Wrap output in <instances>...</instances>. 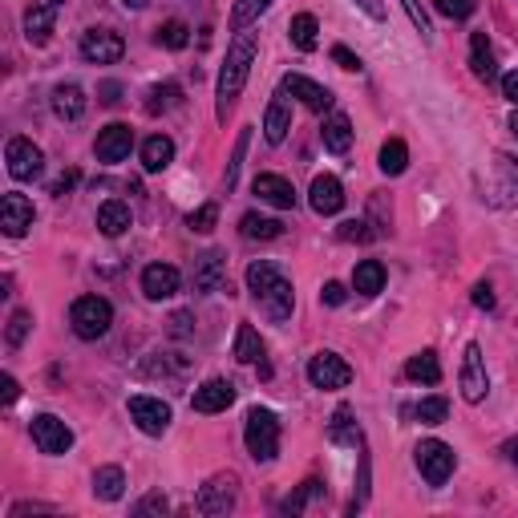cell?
I'll list each match as a JSON object with an SVG mask.
<instances>
[{
  "label": "cell",
  "instance_id": "4dcf8cb0",
  "mask_svg": "<svg viewBox=\"0 0 518 518\" xmlns=\"http://www.w3.org/2000/svg\"><path fill=\"white\" fill-rule=\"evenodd\" d=\"M320 134H325V146L333 150V154H344V150L352 146V122H349L344 114H333V118H328Z\"/></svg>",
  "mask_w": 518,
  "mask_h": 518
},
{
  "label": "cell",
  "instance_id": "74e56055",
  "mask_svg": "<svg viewBox=\"0 0 518 518\" xmlns=\"http://www.w3.org/2000/svg\"><path fill=\"white\" fill-rule=\"evenodd\" d=\"M272 0H235V9H231V29H247L251 21H259V12H267Z\"/></svg>",
  "mask_w": 518,
  "mask_h": 518
},
{
  "label": "cell",
  "instance_id": "8fae6325",
  "mask_svg": "<svg viewBox=\"0 0 518 518\" xmlns=\"http://www.w3.org/2000/svg\"><path fill=\"white\" fill-rule=\"evenodd\" d=\"M78 49L89 65H114V62H122L126 41L118 33H110V29H89V33H81Z\"/></svg>",
  "mask_w": 518,
  "mask_h": 518
},
{
  "label": "cell",
  "instance_id": "e0dca14e",
  "mask_svg": "<svg viewBox=\"0 0 518 518\" xmlns=\"http://www.w3.org/2000/svg\"><path fill=\"white\" fill-rule=\"evenodd\" d=\"M280 89H288L292 97H300L308 110H317V114H325V110H333V94H328L320 81L304 78V73H288V78L280 81Z\"/></svg>",
  "mask_w": 518,
  "mask_h": 518
},
{
  "label": "cell",
  "instance_id": "91938a15",
  "mask_svg": "<svg viewBox=\"0 0 518 518\" xmlns=\"http://www.w3.org/2000/svg\"><path fill=\"white\" fill-rule=\"evenodd\" d=\"M122 4H126V9H134V12L146 9V0H122Z\"/></svg>",
  "mask_w": 518,
  "mask_h": 518
},
{
  "label": "cell",
  "instance_id": "7dc6e473",
  "mask_svg": "<svg viewBox=\"0 0 518 518\" xmlns=\"http://www.w3.org/2000/svg\"><path fill=\"white\" fill-rule=\"evenodd\" d=\"M170 502L162 498V494H150V498H142L138 506H134V514H167Z\"/></svg>",
  "mask_w": 518,
  "mask_h": 518
},
{
  "label": "cell",
  "instance_id": "816d5d0a",
  "mask_svg": "<svg viewBox=\"0 0 518 518\" xmlns=\"http://www.w3.org/2000/svg\"><path fill=\"white\" fill-rule=\"evenodd\" d=\"M369 223L365 219H349V223H341V239H369Z\"/></svg>",
  "mask_w": 518,
  "mask_h": 518
},
{
  "label": "cell",
  "instance_id": "f1b7e54d",
  "mask_svg": "<svg viewBox=\"0 0 518 518\" xmlns=\"http://www.w3.org/2000/svg\"><path fill=\"white\" fill-rule=\"evenodd\" d=\"M126 490V474H122V465H102L94 474V494L102 502H118Z\"/></svg>",
  "mask_w": 518,
  "mask_h": 518
},
{
  "label": "cell",
  "instance_id": "d4e9b609",
  "mask_svg": "<svg viewBox=\"0 0 518 518\" xmlns=\"http://www.w3.org/2000/svg\"><path fill=\"white\" fill-rule=\"evenodd\" d=\"M97 227H102V235H122L126 227H130V207H126L122 199H110L97 207Z\"/></svg>",
  "mask_w": 518,
  "mask_h": 518
},
{
  "label": "cell",
  "instance_id": "30bf717a",
  "mask_svg": "<svg viewBox=\"0 0 518 518\" xmlns=\"http://www.w3.org/2000/svg\"><path fill=\"white\" fill-rule=\"evenodd\" d=\"M4 162H9V175L17 178V183H33V178L45 170L41 146L29 142V138H9V146H4Z\"/></svg>",
  "mask_w": 518,
  "mask_h": 518
},
{
  "label": "cell",
  "instance_id": "4fadbf2b",
  "mask_svg": "<svg viewBox=\"0 0 518 518\" xmlns=\"http://www.w3.org/2000/svg\"><path fill=\"white\" fill-rule=\"evenodd\" d=\"M308 381H312V389H344L352 381V369L336 352H317L308 360Z\"/></svg>",
  "mask_w": 518,
  "mask_h": 518
},
{
  "label": "cell",
  "instance_id": "f35d334b",
  "mask_svg": "<svg viewBox=\"0 0 518 518\" xmlns=\"http://www.w3.org/2000/svg\"><path fill=\"white\" fill-rule=\"evenodd\" d=\"M413 413H417V422H422V425H441L449 417V401H446V397H425Z\"/></svg>",
  "mask_w": 518,
  "mask_h": 518
},
{
  "label": "cell",
  "instance_id": "836d02e7",
  "mask_svg": "<svg viewBox=\"0 0 518 518\" xmlns=\"http://www.w3.org/2000/svg\"><path fill=\"white\" fill-rule=\"evenodd\" d=\"M235 357L243 360V365L264 360V341H259V333H255L251 325H239V333H235Z\"/></svg>",
  "mask_w": 518,
  "mask_h": 518
},
{
  "label": "cell",
  "instance_id": "f907efd6",
  "mask_svg": "<svg viewBox=\"0 0 518 518\" xmlns=\"http://www.w3.org/2000/svg\"><path fill=\"white\" fill-rule=\"evenodd\" d=\"M17 393H21L17 377H12V373H4V377H0V401L12 405V401H17Z\"/></svg>",
  "mask_w": 518,
  "mask_h": 518
},
{
  "label": "cell",
  "instance_id": "603a6c76",
  "mask_svg": "<svg viewBox=\"0 0 518 518\" xmlns=\"http://www.w3.org/2000/svg\"><path fill=\"white\" fill-rule=\"evenodd\" d=\"M170 162H175V142H170L167 134H150V138L142 142V167H146V175H159Z\"/></svg>",
  "mask_w": 518,
  "mask_h": 518
},
{
  "label": "cell",
  "instance_id": "7c38bea8",
  "mask_svg": "<svg viewBox=\"0 0 518 518\" xmlns=\"http://www.w3.org/2000/svg\"><path fill=\"white\" fill-rule=\"evenodd\" d=\"M29 430H33V441H37V449H41V454H53L57 457V454H65V449L73 446V430L62 422V417H53V413H37Z\"/></svg>",
  "mask_w": 518,
  "mask_h": 518
},
{
  "label": "cell",
  "instance_id": "7a4b0ae2",
  "mask_svg": "<svg viewBox=\"0 0 518 518\" xmlns=\"http://www.w3.org/2000/svg\"><path fill=\"white\" fill-rule=\"evenodd\" d=\"M255 33H239L235 41H231L227 49V62H223L219 70V89H215V114L227 118V110L239 102V94H243L247 86V73H251V62H255Z\"/></svg>",
  "mask_w": 518,
  "mask_h": 518
},
{
  "label": "cell",
  "instance_id": "e575fe53",
  "mask_svg": "<svg viewBox=\"0 0 518 518\" xmlns=\"http://www.w3.org/2000/svg\"><path fill=\"white\" fill-rule=\"evenodd\" d=\"M405 167H409V150H405L401 138H389L385 146H381V170H385L389 178L405 175Z\"/></svg>",
  "mask_w": 518,
  "mask_h": 518
},
{
  "label": "cell",
  "instance_id": "484cf974",
  "mask_svg": "<svg viewBox=\"0 0 518 518\" xmlns=\"http://www.w3.org/2000/svg\"><path fill=\"white\" fill-rule=\"evenodd\" d=\"M470 70H474L478 81H490L494 73V49H490V37L486 33H474L470 37Z\"/></svg>",
  "mask_w": 518,
  "mask_h": 518
},
{
  "label": "cell",
  "instance_id": "ac0fdd59",
  "mask_svg": "<svg viewBox=\"0 0 518 518\" xmlns=\"http://www.w3.org/2000/svg\"><path fill=\"white\" fill-rule=\"evenodd\" d=\"M231 401H235V385L223 381V377H211V381H202V385L194 389L191 409L194 413H223Z\"/></svg>",
  "mask_w": 518,
  "mask_h": 518
},
{
  "label": "cell",
  "instance_id": "ba28073f",
  "mask_svg": "<svg viewBox=\"0 0 518 518\" xmlns=\"http://www.w3.org/2000/svg\"><path fill=\"white\" fill-rule=\"evenodd\" d=\"M457 385H462V397L470 405L486 401V393H490V377H486V357H482V344H465V357H462V377H457Z\"/></svg>",
  "mask_w": 518,
  "mask_h": 518
},
{
  "label": "cell",
  "instance_id": "11a10c76",
  "mask_svg": "<svg viewBox=\"0 0 518 518\" xmlns=\"http://www.w3.org/2000/svg\"><path fill=\"white\" fill-rule=\"evenodd\" d=\"M122 86H118V81H106V86H102V102H106V106H114V102H122Z\"/></svg>",
  "mask_w": 518,
  "mask_h": 518
},
{
  "label": "cell",
  "instance_id": "44dd1931",
  "mask_svg": "<svg viewBox=\"0 0 518 518\" xmlns=\"http://www.w3.org/2000/svg\"><path fill=\"white\" fill-rule=\"evenodd\" d=\"M292 130V106H288V89H280V94L267 102V114H264V138L272 142V146H280L284 138H288Z\"/></svg>",
  "mask_w": 518,
  "mask_h": 518
},
{
  "label": "cell",
  "instance_id": "680465c9",
  "mask_svg": "<svg viewBox=\"0 0 518 518\" xmlns=\"http://www.w3.org/2000/svg\"><path fill=\"white\" fill-rule=\"evenodd\" d=\"M506 457H510V465H518V438L506 446Z\"/></svg>",
  "mask_w": 518,
  "mask_h": 518
},
{
  "label": "cell",
  "instance_id": "5bb4252c",
  "mask_svg": "<svg viewBox=\"0 0 518 518\" xmlns=\"http://www.w3.org/2000/svg\"><path fill=\"white\" fill-rule=\"evenodd\" d=\"M33 219H37V211H33V202L25 199V194H4L0 199V227H4V235L9 239H21L29 227H33Z\"/></svg>",
  "mask_w": 518,
  "mask_h": 518
},
{
  "label": "cell",
  "instance_id": "83f0119b",
  "mask_svg": "<svg viewBox=\"0 0 518 518\" xmlns=\"http://www.w3.org/2000/svg\"><path fill=\"white\" fill-rule=\"evenodd\" d=\"M352 288L360 296H377L385 288V267H381V259H360L357 272H352Z\"/></svg>",
  "mask_w": 518,
  "mask_h": 518
},
{
  "label": "cell",
  "instance_id": "7bdbcfd3",
  "mask_svg": "<svg viewBox=\"0 0 518 518\" xmlns=\"http://www.w3.org/2000/svg\"><path fill=\"white\" fill-rule=\"evenodd\" d=\"M191 231H199V235H211L215 231V223H219V207H215V202H202L199 211H191Z\"/></svg>",
  "mask_w": 518,
  "mask_h": 518
},
{
  "label": "cell",
  "instance_id": "8d00e7d4",
  "mask_svg": "<svg viewBox=\"0 0 518 518\" xmlns=\"http://www.w3.org/2000/svg\"><path fill=\"white\" fill-rule=\"evenodd\" d=\"M178 97H183V89L175 86V81H167V86H154L150 89V102H146V114H162V110H175Z\"/></svg>",
  "mask_w": 518,
  "mask_h": 518
},
{
  "label": "cell",
  "instance_id": "1f68e13d",
  "mask_svg": "<svg viewBox=\"0 0 518 518\" xmlns=\"http://www.w3.org/2000/svg\"><path fill=\"white\" fill-rule=\"evenodd\" d=\"M239 231H243V239H280L284 235V223L251 211V215H243V219H239Z\"/></svg>",
  "mask_w": 518,
  "mask_h": 518
},
{
  "label": "cell",
  "instance_id": "ab89813d",
  "mask_svg": "<svg viewBox=\"0 0 518 518\" xmlns=\"http://www.w3.org/2000/svg\"><path fill=\"white\" fill-rule=\"evenodd\" d=\"M154 41L167 45V49H186V45H191V29H186L183 21H167V25L154 33Z\"/></svg>",
  "mask_w": 518,
  "mask_h": 518
},
{
  "label": "cell",
  "instance_id": "8992f818",
  "mask_svg": "<svg viewBox=\"0 0 518 518\" xmlns=\"http://www.w3.org/2000/svg\"><path fill=\"white\" fill-rule=\"evenodd\" d=\"M454 465H457V457L446 441L425 438L422 446H417V470H422V478L430 486H446L449 474H454Z\"/></svg>",
  "mask_w": 518,
  "mask_h": 518
},
{
  "label": "cell",
  "instance_id": "60d3db41",
  "mask_svg": "<svg viewBox=\"0 0 518 518\" xmlns=\"http://www.w3.org/2000/svg\"><path fill=\"white\" fill-rule=\"evenodd\" d=\"M29 328H33V312H25V308H17L9 317V333H4V341H9V349H21L29 336Z\"/></svg>",
  "mask_w": 518,
  "mask_h": 518
},
{
  "label": "cell",
  "instance_id": "f5cc1de1",
  "mask_svg": "<svg viewBox=\"0 0 518 518\" xmlns=\"http://www.w3.org/2000/svg\"><path fill=\"white\" fill-rule=\"evenodd\" d=\"M502 97H506V102H514V106H518V70H510L506 78H502Z\"/></svg>",
  "mask_w": 518,
  "mask_h": 518
},
{
  "label": "cell",
  "instance_id": "6da1fadb",
  "mask_svg": "<svg viewBox=\"0 0 518 518\" xmlns=\"http://www.w3.org/2000/svg\"><path fill=\"white\" fill-rule=\"evenodd\" d=\"M247 288H251V300L259 304V312H264L267 320L284 325V320L292 317V308H296V292H292L288 275H284L275 264L259 259V264L247 267Z\"/></svg>",
  "mask_w": 518,
  "mask_h": 518
},
{
  "label": "cell",
  "instance_id": "9c48e42d",
  "mask_svg": "<svg viewBox=\"0 0 518 518\" xmlns=\"http://www.w3.org/2000/svg\"><path fill=\"white\" fill-rule=\"evenodd\" d=\"M130 417L146 438H162L170 430V405L162 397H146V393L130 397Z\"/></svg>",
  "mask_w": 518,
  "mask_h": 518
},
{
  "label": "cell",
  "instance_id": "9a60e30c",
  "mask_svg": "<svg viewBox=\"0 0 518 518\" xmlns=\"http://www.w3.org/2000/svg\"><path fill=\"white\" fill-rule=\"evenodd\" d=\"M130 146H134V130L126 122H110L106 130L97 134V142H94V150H97V159L102 162H122V159H130Z\"/></svg>",
  "mask_w": 518,
  "mask_h": 518
},
{
  "label": "cell",
  "instance_id": "d590c367",
  "mask_svg": "<svg viewBox=\"0 0 518 518\" xmlns=\"http://www.w3.org/2000/svg\"><path fill=\"white\" fill-rule=\"evenodd\" d=\"M320 494H325V482H317V478H308V482L300 486L296 494H288V498L280 502V510H284V514H300V510H304L312 498H320Z\"/></svg>",
  "mask_w": 518,
  "mask_h": 518
},
{
  "label": "cell",
  "instance_id": "7402d4cb",
  "mask_svg": "<svg viewBox=\"0 0 518 518\" xmlns=\"http://www.w3.org/2000/svg\"><path fill=\"white\" fill-rule=\"evenodd\" d=\"M142 292H146V300H170L178 292V267L170 264H150L146 272H142Z\"/></svg>",
  "mask_w": 518,
  "mask_h": 518
},
{
  "label": "cell",
  "instance_id": "52a82bcc",
  "mask_svg": "<svg viewBox=\"0 0 518 518\" xmlns=\"http://www.w3.org/2000/svg\"><path fill=\"white\" fill-rule=\"evenodd\" d=\"M235 498H239V478L235 474H215L211 482L199 490L194 506H199V514L219 518V514H231V510H235Z\"/></svg>",
  "mask_w": 518,
  "mask_h": 518
},
{
  "label": "cell",
  "instance_id": "6f0895ef",
  "mask_svg": "<svg viewBox=\"0 0 518 518\" xmlns=\"http://www.w3.org/2000/svg\"><path fill=\"white\" fill-rule=\"evenodd\" d=\"M73 183H78V175H73V170H70V175H62V178H57V183H53V194H65Z\"/></svg>",
  "mask_w": 518,
  "mask_h": 518
},
{
  "label": "cell",
  "instance_id": "6125c7cd",
  "mask_svg": "<svg viewBox=\"0 0 518 518\" xmlns=\"http://www.w3.org/2000/svg\"><path fill=\"white\" fill-rule=\"evenodd\" d=\"M49 4H53V9H57V4H62V0H49Z\"/></svg>",
  "mask_w": 518,
  "mask_h": 518
},
{
  "label": "cell",
  "instance_id": "bcb514c9",
  "mask_svg": "<svg viewBox=\"0 0 518 518\" xmlns=\"http://www.w3.org/2000/svg\"><path fill=\"white\" fill-rule=\"evenodd\" d=\"M401 4H405V12H409L413 29H417V33H422L425 41H430L433 29H430V17H425V9H422V0H401Z\"/></svg>",
  "mask_w": 518,
  "mask_h": 518
},
{
  "label": "cell",
  "instance_id": "3957f363",
  "mask_svg": "<svg viewBox=\"0 0 518 518\" xmlns=\"http://www.w3.org/2000/svg\"><path fill=\"white\" fill-rule=\"evenodd\" d=\"M243 441H247V454L255 462H272L280 454V422H275L272 409H247V422H243Z\"/></svg>",
  "mask_w": 518,
  "mask_h": 518
},
{
  "label": "cell",
  "instance_id": "b9f144b4",
  "mask_svg": "<svg viewBox=\"0 0 518 518\" xmlns=\"http://www.w3.org/2000/svg\"><path fill=\"white\" fill-rule=\"evenodd\" d=\"M247 142H251V130H243V134H239V142H235V150H231V162H227V175H223V183H227V191H235V183H239V167H243V154H247Z\"/></svg>",
  "mask_w": 518,
  "mask_h": 518
},
{
  "label": "cell",
  "instance_id": "d6986e66",
  "mask_svg": "<svg viewBox=\"0 0 518 518\" xmlns=\"http://www.w3.org/2000/svg\"><path fill=\"white\" fill-rule=\"evenodd\" d=\"M308 202L317 215H336L344 207V186L336 175H317L312 178V191H308Z\"/></svg>",
  "mask_w": 518,
  "mask_h": 518
},
{
  "label": "cell",
  "instance_id": "ee69618b",
  "mask_svg": "<svg viewBox=\"0 0 518 518\" xmlns=\"http://www.w3.org/2000/svg\"><path fill=\"white\" fill-rule=\"evenodd\" d=\"M433 4H438V12L449 17V21H465L478 9V0H433Z\"/></svg>",
  "mask_w": 518,
  "mask_h": 518
},
{
  "label": "cell",
  "instance_id": "cb8c5ba5",
  "mask_svg": "<svg viewBox=\"0 0 518 518\" xmlns=\"http://www.w3.org/2000/svg\"><path fill=\"white\" fill-rule=\"evenodd\" d=\"M53 114L62 122H78L86 114V89L81 86H57L53 89Z\"/></svg>",
  "mask_w": 518,
  "mask_h": 518
},
{
  "label": "cell",
  "instance_id": "d6a6232c",
  "mask_svg": "<svg viewBox=\"0 0 518 518\" xmlns=\"http://www.w3.org/2000/svg\"><path fill=\"white\" fill-rule=\"evenodd\" d=\"M288 33H292V45H296V49L312 53V49H317V33H320V25H317V17H312V12H300V17H292Z\"/></svg>",
  "mask_w": 518,
  "mask_h": 518
},
{
  "label": "cell",
  "instance_id": "4316f807",
  "mask_svg": "<svg viewBox=\"0 0 518 518\" xmlns=\"http://www.w3.org/2000/svg\"><path fill=\"white\" fill-rule=\"evenodd\" d=\"M49 33H53V4H33V9L25 12L29 45H45V41H49Z\"/></svg>",
  "mask_w": 518,
  "mask_h": 518
},
{
  "label": "cell",
  "instance_id": "db71d44e",
  "mask_svg": "<svg viewBox=\"0 0 518 518\" xmlns=\"http://www.w3.org/2000/svg\"><path fill=\"white\" fill-rule=\"evenodd\" d=\"M474 304H478V308H494V292H490V284H474Z\"/></svg>",
  "mask_w": 518,
  "mask_h": 518
},
{
  "label": "cell",
  "instance_id": "681fc988",
  "mask_svg": "<svg viewBox=\"0 0 518 518\" xmlns=\"http://www.w3.org/2000/svg\"><path fill=\"white\" fill-rule=\"evenodd\" d=\"M320 300H325L328 308H341L344 304V284H336V280H328L325 288H320Z\"/></svg>",
  "mask_w": 518,
  "mask_h": 518
},
{
  "label": "cell",
  "instance_id": "2e32d148",
  "mask_svg": "<svg viewBox=\"0 0 518 518\" xmlns=\"http://www.w3.org/2000/svg\"><path fill=\"white\" fill-rule=\"evenodd\" d=\"M219 288H227V259H223V251H202L194 259V292L211 296Z\"/></svg>",
  "mask_w": 518,
  "mask_h": 518
},
{
  "label": "cell",
  "instance_id": "f546056e",
  "mask_svg": "<svg viewBox=\"0 0 518 518\" xmlns=\"http://www.w3.org/2000/svg\"><path fill=\"white\" fill-rule=\"evenodd\" d=\"M405 377H409V381H422V385H438V381H441L438 357H433L430 349H422L417 357H409V365H405Z\"/></svg>",
  "mask_w": 518,
  "mask_h": 518
},
{
  "label": "cell",
  "instance_id": "9f6ffc18",
  "mask_svg": "<svg viewBox=\"0 0 518 518\" xmlns=\"http://www.w3.org/2000/svg\"><path fill=\"white\" fill-rule=\"evenodd\" d=\"M357 4H360V9H365V12H369L373 21H381V17H385V4H381V0H357Z\"/></svg>",
  "mask_w": 518,
  "mask_h": 518
},
{
  "label": "cell",
  "instance_id": "277c9868",
  "mask_svg": "<svg viewBox=\"0 0 518 518\" xmlns=\"http://www.w3.org/2000/svg\"><path fill=\"white\" fill-rule=\"evenodd\" d=\"M70 325L81 341H97V336H106L110 325H114V308L102 296H81L70 308Z\"/></svg>",
  "mask_w": 518,
  "mask_h": 518
},
{
  "label": "cell",
  "instance_id": "5b68a950",
  "mask_svg": "<svg viewBox=\"0 0 518 518\" xmlns=\"http://www.w3.org/2000/svg\"><path fill=\"white\" fill-rule=\"evenodd\" d=\"M486 202L490 207H514L518 202V162L510 159V154H494V162H490V175H486Z\"/></svg>",
  "mask_w": 518,
  "mask_h": 518
},
{
  "label": "cell",
  "instance_id": "c3c4849f",
  "mask_svg": "<svg viewBox=\"0 0 518 518\" xmlns=\"http://www.w3.org/2000/svg\"><path fill=\"white\" fill-rule=\"evenodd\" d=\"M333 62L341 65V70H349V73H360V57L352 53V49H344V45H336V49H333Z\"/></svg>",
  "mask_w": 518,
  "mask_h": 518
},
{
  "label": "cell",
  "instance_id": "ffe728a7",
  "mask_svg": "<svg viewBox=\"0 0 518 518\" xmlns=\"http://www.w3.org/2000/svg\"><path fill=\"white\" fill-rule=\"evenodd\" d=\"M251 191L259 194L267 207H275V211H292V207H296V186L280 175H255Z\"/></svg>",
  "mask_w": 518,
  "mask_h": 518
},
{
  "label": "cell",
  "instance_id": "94428289",
  "mask_svg": "<svg viewBox=\"0 0 518 518\" xmlns=\"http://www.w3.org/2000/svg\"><path fill=\"white\" fill-rule=\"evenodd\" d=\"M510 130H514V134H518V110H514V118H510Z\"/></svg>",
  "mask_w": 518,
  "mask_h": 518
},
{
  "label": "cell",
  "instance_id": "f6af8a7d",
  "mask_svg": "<svg viewBox=\"0 0 518 518\" xmlns=\"http://www.w3.org/2000/svg\"><path fill=\"white\" fill-rule=\"evenodd\" d=\"M349 417H352V413L341 405L336 417H333V430H328V433H333V441H357L360 438V430H349Z\"/></svg>",
  "mask_w": 518,
  "mask_h": 518
}]
</instances>
